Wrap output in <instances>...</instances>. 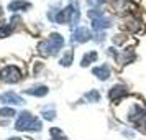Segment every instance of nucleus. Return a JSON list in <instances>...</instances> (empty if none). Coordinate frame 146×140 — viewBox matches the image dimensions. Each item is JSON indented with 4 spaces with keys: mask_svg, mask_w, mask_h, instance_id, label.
Masks as SVG:
<instances>
[{
    "mask_svg": "<svg viewBox=\"0 0 146 140\" xmlns=\"http://www.w3.org/2000/svg\"><path fill=\"white\" fill-rule=\"evenodd\" d=\"M49 135H51L53 140H67V137L61 132V129H58V127H53V129L49 130Z\"/></svg>",
    "mask_w": 146,
    "mask_h": 140,
    "instance_id": "4468645a",
    "label": "nucleus"
},
{
    "mask_svg": "<svg viewBox=\"0 0 146 140\" xmlns=\"http://www.w3.org/2000/svg\"><path fill=\"white\" fill-rule=\"evenodd\" d=\"M89 17H90L92 20H97L100 17H104V12H102L100 8H92V10H89Z\"/></svg>",
    "mask_w": 146,
    "mask_h": 140,
    "instance_id": "a211bd4d",
    "label": "nucleus"
},
{
    "mask_svg": "<svg viewBox=\"0 0 146 140\" xmlns=\"http://www.w3.org/2000/svg\"><path fill=\"white\" fill-rule=\"evenodd\" d=\"M38 51H40L43 56H49V54H53V50H51V46H49V41L48 40L41 41L40 45H38Z\"/></svg>",
    "mask_w": 146,
    "mask_h": 140,
    "instance_id": "ddd939ff",
    "label": "nucleus"
},
{
    "mask_svg": "<svg viewBox=\"0 0 146 140\" xmlns=\"http://www.w3.org/2000/svg\"><path fill=\"white\" fill-rule=\"evenodd\" d=\"M15 115V111L12 107H3L0 109V117H13Z\"/></svg>",
    "mask_w": 146,
    "mask_h": 140,
    "instance_id": "6ab92c4d",
    "label": "nucleus"
},
{
    "mask_svg": "<svg viewBox=\"0 0 146 140\" xmlns=\"http://www.w3.org/2000/svg\"><path fill=\"white\" fill-rule=\"evenodd\" d=\"M94 76H97L100 81H107L110 78V68L107 66V64H102V66H97L92 69Z\"/></svg>",
    "mask_w": 146,
    "mask_h": 140,
    "instance_id": "6e6552de",
    "label": "nucleus"
},
{
    "mask_svg": "<svg viewBox=\"0 0 146 140\" xmlns=\"http://www.w3.org/2000/svg\"><path fill=\"white\" fill-rule=\"evenodd\" d=\"M41 115H43L46 120H53L54 117H56V111H54V107L49 106V107H46V109H43Z\"/></svg>",
    "mask_w": 146,
    "mask_h": 140,
    "instance_id": "dca6fc26",
    "label": "nucleus"
},
{
    "mask_svg": "<svg viewBox=\"0 0 146 140\" xmlns=\"http://www.w3.org/2000/svg\"><path fill=\"white\" fill-rule=\"evenodd\" d=\"M0 104H10V106H21L25 104V100L21 99L18 94L15 92H5L0 96Z\"/></svg>",
    "mask_w": 146,
    "mask_h": 140,
    "instance_id": "20e7f679",
    "label": "nucleus"
},
{
    "mask_svg": "<svg viewBox=\"0 0 146 140\" xmlns=\"http://www.w3.org/2000/svg\"><path fill=\"white\" fill-rule=\"evenodd\" d=\"M72 58H74L72 50H67L66 53H64V56L61 58V64H62V66H71V63H72Z\"/></svg>",
    "mask_w": 146,
    "mask_h": 140,
    "instance_id": "2eb2a0df",
    "label": "nucleus"
},
{
    "mask_svg": "<svg viewBox=\"0 0 146 140\" xmlns=\"http://www.w3.org/2000/svg\"><path fill=\"white\" fill-rule=\"evenodd\" d=\"M86 99L90 100V102H99V100H100V94L97 92V91H94V89H92L90 92L86 94Z\"/></svg>",
    "mask_w": 146,
    "mask_h": 140,
    "instance_id": "f3484780",
    "label": "nucleus"
},
{
    "mask_svg": "<svg viewBox=\"0 0 146 140\" xmlns=\"http://www.w3.org/2000/svg\"><path fill=\"white\" fill-rule=\"evenodd\" d=\"M10 30H12V27H10V25H5V23H0V36H2V38H5V36H8V33H10Z\"/></svg>",
    "mask_w": 146,
    "mask_h": 140,
    "instance_id": "aec40b11",
    "label": "nucleus"
},
{
    "mask_svg": "<svg viewBox=\"0 0 146 140\" xmlns=\"http://www.w3.org/2000/svg\"><path fill=\"white\" fill-rule=\"evenodd\" d=\"M110 27H112V20L108 17H100L97 20H92V28L95 31H102V30H107Z\"/></svg>",
    "mask_w": 146,
    "mask_h": 140,
    "instance_id": "0eeeda50",
    "label": "nucleus"
},
{
    "mask_svg": "<svg viewBox=\"0 0 146 140\" xmlns=\"http://www.w3.org/2000/svg\"><path fill=\"white\" fill-rule=\"evenodd\" d=\"M0 78L5 82L15 84V82H18L21 79V71L17 66H5V68H2V71H0Z\"/></svg>",
    "mask_w": 146,
    "mask_h": 140,
    "instance_id": "f03ea898",
    "label": "nucleus"
},
{
    "mask_svg": "<svg viewBox=\"0 0 146 140\" xmlns=\"http://www.w3.org/2000/svg\"><path fill=\"white\" fill-rule=\"evenodd\" d=\"M27 94H30V96H35V97H43V96H46L48 94V87L46 86H33L30 87V89H27Z\"/></svg>",
    "mask_w": 146,
    "mask_h": 140,
    "instance_id": "9b49d317",
    "label": "nucleus"
},
{
    "mask_svg": "<svg viewBox=\"0 0 146 140\" xmlns=\"http://www.w3.org/2000/svg\"><path fill=\"white\" fill-rule=\"evenodd\" d=\"M15 129L20 130V132H40L43 129V124H41V120L38 117H33L31 112L23 111V112L18 114Z\"/></svg>",
    "mask_w": 146,
    "mask_h": 140,
    "instance_id": "f257e3e1",
    "label": "nucleus"
},
{
    "mask_svg": "<svg viewBox=\"0 0 146 140\" xmlns=\"http://www.w3.org/2000/svg\"><path fill=\"white\" fill-rule=\"evenodd\" d=\"M104 38H105V33H104V35H102V33H97V35H95V40H97V41H102Z\"/></svg>",
    "mask_w": 146,
    "mask_h": 140,
    "instance_id": "4be33fe9",
    "label": "nucleus"
},
{
    "mask_svg": "<svg viewBox=\"0 0 146 140\" xmlns=\"http://www.w3.org/2000/svg\"><path fill=\"white\" fill-rule=\"evenodd\" d=\"M31 3L30 2H25V0H13L8 3V10L10 12H20V10H25V8H30Z\"/></svg>",
    "mask_w": 146,
    "mask_h": 140,
    "instance_id": "9d476101",
    "label": "nucleus"
},
{
    "mask_svg": "<svg viewBox=\"0 0 146 140\" xmlns=\"http://www.w3.org/2000/svg\"><path fill=\"white\" fill-rule=\"evenodd\" d=\"M8 140H21V139H17V137H15V139H8Z\"/></svg>",
    "mask_w": 146,
    "mask_h": 140,
    "instance_id": "5701e85b",
    "label": "nucleus"
},
{
    "mask_svg": "<svg viewBox=\"0 0 146 140\" xmlns=\"http://www.w3.org/2000/svg\"><path fill=\"white\" fill-rule=\"evenodd\" d=\"M64 15H66V21L71 25V27H76L79 23L80 13H79V5L76 3H71L69 7L64 8Z\"/></svg>",
    "mask_w": 146,
    "mask_h": 140,
    "instance_id": "7ed1b4c3",
    "label": "nucleus"
},
{
    "mask_svg": "<svg viewBox=\"0 0 146 140\" xmlns=\"http://www.w3.org/2000/svg\"><path fill=\"white\" fill-rule=\"evenodd\" d=\"M97 60V53L95 51H89V53L84 54V58H82V61H80V66H89L90 63H94V61Z\"/></svg>",
    "mask_w": 146,
    "mask_h": 140,
    "instance_id": "f8f14e48",
    "label": "nucleus"
},
{
    "mask_svg": "<svg viewBox=\"0 0 146 140\" xmlns=\"http://www.w3.org/2000/svg\"><path fill=\"white\" fill-rule=\"evenodd\" d=\"M48 41H49V46L53 50V54H56L61 48L64 46V38H62L59 33H51L49 38H48Z\"/></svg>",
    "mask_w": 146,
    "mask_h": 140,
    "instance_id": "423d86ee",
    "label": "nucleus"
},
{
    "mask_svg": "<svg viewBox=\"0 0 146 140\" xmlns=\"http://www.w3.org/2000/svg\"><path fill=\"white\" fill-rule=\"evenodd\" d=\"M126 94H128V89H126L125 86H113L112 89H110V99L112 100H118L121 99V97H125Z\"/></svg>",
    "mask_w": 146,
    "mask_h": 140,
    "instance_id": "1a4fd4ad",
    "label": "nucleus"
},
{
    "mask_svg": "<svg viewBox=\"0 0 146 140\" xmlns=\"http://www.w3.org/2000/svg\"><path fill=\"white\" fill-rule=\"evenodd\" d=\"M90 38H92L90 31H89L87 28H84V27L74 30V33H72V41L74 43H86V41H89Z\"/></svg>",
    "mask_w": 146,
    "mask_h": 140,
    "instance_id": "39448f33",
    "label": "nucleus"
},
{
    "mask_svg": "<svg viewBox=\"0 0 146 140\" xmlns=\"http://www.w3.org/2000/svg\"><path fill=\"white\" fill-rule=\"evenodd\" d=\"M105 0H87V3L90 5V7H95V8H99V5H102Z\"/></svg>",
    "mask_w": 146,
    "mask_h": 140,
    "instance_id": "412c9836",
    "label": "nucleus"
}]
</instances>
